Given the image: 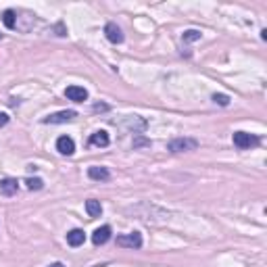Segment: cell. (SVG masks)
<instances>
[{"label": "cell", "mask_w": 267, "mask_h": 267, "mask_svg": "<svg viewBox=\"0 0 267 267\" xmlns=\"http://www.w3.org/2000/svg\"><path fill=\"white\" fill-rule=\"evenodd\" d=\"M111 240V226H102L99 230H94V234H92V242L96 246H100V244H106Z\"/></svg>", "instance_id": "obj_9"}, {"label": "cell", "mask_w": 267, "mask_h": 267, "mask_svg": "<svg viewBox=\"0 0 267 267\" xmlns=\"http://www.w3.org/2000/svg\"><path fill=\"white\" fill-rule=\"evenodd\" d=\"M84 240H86L84 230H71V232L67 234V244L69 246H79V244H84Z\"/></svg>", "instance_id": "obj_12"}, {"label": "cell", "mask_w": 267, "mask_h": 267, "mask_svg": "<svg viewBox=\"0 0 267 267\" xmlns=\"http://www.w3.org/2000/svg\"><path fill=\"white\" fill-rule=\"evenodd\" d=\"M104 35H106V40L113 42V44H121V42H123V32H121L115 23H106Z\"/></svg>", "instance_id": "obj_10"}, {"label": "cell", "mask_w": 267, "mask_h": 267, "mask_svg": "<svg viewBox=\"0 0 267 267\" xmlns=\"http://www.w3.org/2000/svg\"><path fill=\"white\" fill-rule=\"evenodd\" d=\"M0 40H2V33H0Z\"/></svg>", "instance_id": "obj_22"}, {"label": "cell", "mask_w": 267, "mask_h": 267, "mask_svg": "<svg viewBox=\"0 0 267 267\" xmlns=\"http://www.w3.org/2000/svg\"><path fill=\"white\" fill-rule=\"evenodd\" d=\"M19 190V182L13 180V177H4V180H0V194H4V197H13Z\"/></svg>", "instance_id": "obj_8"}, {"label": "cell", "mask_w": 267, "mask_h": 267, "mask_svg": "<svg viewBox=\"0 0 267 267\" xmlns=\"http://www.w3.org/2000/svg\"><path fill=\"white\" fill-rule=\"evenodd\" d=\"M94 111L99 113V111H109V106L106 104H94Z\"/></svg>", "instance_id": "obj_20"}, {"label": "cell", "mask_w": 267, "mask_h": 267, "mask_svg": "<svg viewBox=\"0 0 267 267\" xmlns=\"http://www.w3.org/2000/svg\"><path fill=\"white\" fill-rule=\"evenodd\" d=\"M199 148V142L194 138H175L167 144V150L171 153H188V150H197Z\"/></svg>", "instance_id": "obj_1"}, {"label": "cell", "mask_w": 267, "mask_h": 267, "mask_svg": "<svg viewBox=\"0 0 267 267\" xmlns=\"http://www.w3.org/2000/svg\"><path fill=\"white\" fill-rule=\"evenodd\" d=\"M57 150L61 155H65V157H71L75 153V142L73 138H69V136H61L57 140Z\"/></svg>", "instance_id": "obj_6"}, {"label": "cell", "mask_w": 267, "mask_h": 267, "mask_svg": "<svg viewBox=\"0 0 267 267\" xmlns=\"http://www.w3.org/2000/svg\"><path fill=\"white\" fill-rule=\"evenodd\" d=\"M25 186H28L30 190H42L44 180H40V177H28V180H25Z\"/></svg>", "instance_id": "obj_15"}, {"label": "cell", "mask_w": 267, "mask_h": 267, "mask_svg": "<svg viewBox=\"0 0 267 267\" xmlns=\"http://www.w3.org/2000/svg\"><path fill=\"white\" fill-rule=\"evenodd\" d=\"M75 117H77L75 111H59V113H52L48 117H44V123H67Z\"/></svg>", "instance_id": "obj_4"}, {"label": "cell", "mask_w": 267, "mask_h": 267, "mask_svg": "<svg viewBox=\"0 0 267 267\" xmlns=\"http://www.w3.org/2000/svg\"><path fill=\"white\" fill-rule=\"evenodd\" d=\"M197 40H200V32H197V30L184 32V42H197Z\"/></svg>", "instance_id": "obj_16"}, {"label": "cell", "mask_w": 267, "mask_h": 267, "mask_svg": "<svg viewBox=\"0 0 267 267\" xmlns=\"http://www.w3.org/2000/svg\"><path fill=\"white\" fill-rule=\"evenodd\" d=\"M48 267H65L63 263H52V265H48Z\"/></svg>", "instance_id": "obj_21"}, {"label": "cell", "mask_w": 267, "mask_h": 267, "mask_svg": "<svg viewBox=\"0 0 267 267\" xmlns=\"http://www.w3.org/2000/svg\"><path fill=\"white\" fill-rule=\"evenodd\" d=\"M8 123V115L6 113H0V128H4Z\"/></svg>", "instance_id": "obj_19"}, {"label": "cell", "mask_w": 267, "mask_h": 267, "mask_svg": "<svg viewBox=\"0 0 267 267\" xmlns=\"http://www.w3.org/2000/svg\"><path fill=\"white\" fill-rule=\"evenodd\" d=\"M117 244L123 246V248H140V246H142V236H140L138 232L117 236Z\"/></svg>", "instance_id": "obj_3"}, {"label": "cell", "mask_w": 267, "mask_h": 267, "mask_svg": "<svg viewBox=\"0 0 267 267\" xmlns=\"http://www.w3.org/2000/svg\"><path fill=\"white\" fill-rule=\"evenodd\" d=\"M232 140H234V146H238L240 150H246V148H251V146H257L261 142L259 136H253V134H246V132H236Z\"/></svg>", "instance_id": "obj_2"}, {"label": "cell", "mask_w": 267, "mask_h": 267, "mask_svg": "<svg viewBox=\"0 0 267 267\" xmlns=\"http://www.w3.org/2000/svg\"><path fill=\"white\" fill-rule=\"evenodd\" d=\"M213 102L219 106H228L230 104V96L228 94H213Z\"/></svg>", "instance_id": "obj_17"}, {"label": "cell", "mask_w": 267, "mask_h": 267, "mask_svg": "<svg viewBox=\"0 0 267 267\" xmlns=\"http://www.w3.org/2000/svg\"><path fill=\"white\" fill-rule=\"evenodd\" d=\"M2 21H4V25L8 30H15V11L13 8H8V11H4V15H2Z\"/></svg>", "instance_id": "obj_14"}, {"label": "cell", "mask_w": 267, "mask_h": 267, "mask_svg": "<svg viewBox=\"0 0 267 267\" xmlns=\"http://www.w3.org/2000/svg\"><path fill=\"white\" fill-rule=\"evenodd\" d=\"M88 177L94 182H106L111 180V171L106 167H99V165H92L90 169H88Z\"/></svg>", "instance_id": "obj_7"}, {"label": "cell", "mask_w": 267, "mask_h": 267, "mask_svg": "<svg viewBox=\"0 0 267 267\" xmlns=\"http://www.w3.org/2000/svg\"><path fill=\"white\" fill-rule=\"evenodd\" d=\"M138 146H150V140H146V138H136V140H134V148H138Z\"/></svg>", "instance_id": "obj_18"}, {"label": "cell", "mask_w": 267, "mask_h": 267, "mask_svg": "<svg viewBox=\"0 0 267 267\" xmlns=\"http://www.w3.org/2000/svg\"><path fill=\"white\" fill-rule=\"evenodd\" d=\"M109 142H111V138H109V134H106L104 130H99V132H94L92 136H90V144H92V146L104 148V146H109Z\"/></svg>", "instance_id": "obj_11"}, {"label": "cell", "mask_w": 267, "mask_h": 267, "mask_svg": "<svg viewBox=\"0 0 267 267\" xmlns=\"http://www.w3.org/2000/svg\"><path fill=\"white\" fill-rule=\"evenodd\" d=\"M86 211H88V215H90V217H100V213H102L100 200H94V199L86 200Z\"/></svg>", "instance_id": "obj_13"}, {"label": "cell", "mask_w": 267, "mask_h": 267, "mask_svg": "<svg viewBox=\"0 0 267 267\" xmlns=\"http://www.w3.org/2000/svg\"><path fill=\"white\" fill-rule=\"evenodd\" d=\"M65 96L73 102H84V100H88V90L82 86H69L65 90Z\"/></svg>", "instance_id": "obj_5"}]
</instances>
